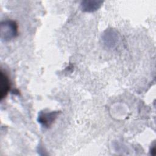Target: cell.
Returning <instances> with one entry per match:
<instances>
[{
	"label": "cell",
	"instance_id": "1",
	"mask_svg": "<svg viewBox=\"0 0 156 156\" xmlns=\"http://www.w3.org/2000/svg\"><path fill=\"white\" fill-rule=\"evenodd\" d=\"M1 38L5 41L15 38L18 35V25L15 21L6 20L1 23Z\"/></svg>",
	"mask_w": 156,
	"mask_h": 156
},
{
	"label": "cell",
	"instance_id": "2",
	"mask_svg": "<svg viewBox=\"0 0 156 156\" xmlns=\"http://www.w3.org/2000/svg\"><path fill=\"white\" fill-rule=\"evenodd\" d=\"M58 113V112H40L38 114V121L42 126L48 128L54 122Z\"/></svg>",
	"mask_w": 156,
	"mask_h": 156
},
{
	"label": "cell",
	"instance_id": "3",
	"mask_svg": "<svg viewBox=\"0 0 156 156\" xmlns=\"http://www.w3.org/2000/svg\"><path fill=\"white\" fill-rule=\"evenodd\" d=\"M10 89V82L9 77L4 73L2 70L1 71V90H0V97L2 100L7 94Z\"/></svg>",
	"mask_w": 156,
	"mask_h": 156
},
{
	"label": "cell",
	"instance_id": "4",
	"mask_svg": "<svg viewBox=\"0 0 156 156\" xmlns=\"http://www.w3.org/2000/svg\"><path fill=\"white\" fill-rule=\"evenodd\" d=\"M102 1H83L81 2L82 10L91 12L98 10L102 5Z\"/></svg>",
	"mask_w": 156,
	"mask_h": 156
}]
</instances>
